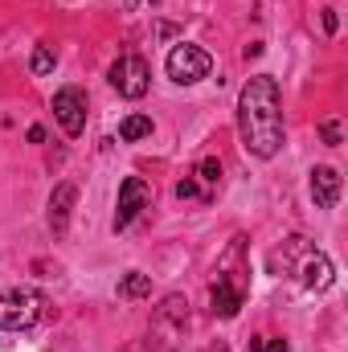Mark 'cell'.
Masks as SVG:
<instances>
[{"label": "cell", "instance_id": "4", "mask_svg": "<svg viewBox=\"0 0 348 352\" xmlns=\"http://www.w3.org/2000/svg\"><path fill=\"white\" fill-rule=\"evenodd\" d=\"M54 119H58V127L70 135V140H78L83 131H87V90L83 87H62L54 94Z\"/></svg>", "mask_w": 348, "mask_h": 352}, {"label": "cell", "instance_id": "2", "mask_svg": "<svg viewBox=\"0 0 348 352\" xmlns=\"http://www.w3.org/2000/svg\"><path fill=\"white\" fill-rule=\"evenodd\" d=\"M45 311V299L29 287H17L8 295H0V332H21V328H33Z\"/></svg>", "mask_w": 348, "mask_h": 352}, {"label": "cell", "instance_id": "9", "mask_svg": "<svg viewBox=\"0 0 348 352\" xmlns=\"http://www.w3.org/2000/svg\"><path fill=\"white\" fill-rule=\"evenodd\" d=\"M299 278H303V287L307 291H328L332 287V278H336V270H332V258L328 254H307L303 266H299Z\"/></svg>", "mask_w": 348, "mask_h": 352}, {"label": "cell", "instance_id": "10", "mask_svg": "<svg viewBox=\"0 0 348 352\" xmlns=\"http://www.w3.org/2000/svg\"><path fill=\"white\" fill-rule=\"evenodd\" d=\"M74 201H78V188L74 184H58L54 188V197H50V230L54 234H66L70 213H74Z\"/></svg>", "mask_w": 348, "mask_h": 352}, {"label": "cell", "instance_id": "1", "mask_svg": "<svg viewBox=\"0 0 348 352\" xmlns=\"http://www.w3.org/2000/svg\"><path fill=\"white\" fill-rule=\"evenodd\" d=\"M238 131L250 156L270 160L283 148V98L270 74H254L238 94Z\"/></svg>", "mask_w": 348, "mask_h": 352}, {"label": "cell", "instance_id": "14", "mask_svg": "<svg viewBox=\"0 0 348 352\" xmlns=\"http://www.w3.org/2000/svg\"><path fill=\"white\" fill-rule=\"evenodd\" d=\"M197 176H201V180H209V184H217V180H221V160L205 156V160L197 164Z\"/></svg>", "mask_w": 348, "mask_h": 352}, {"label": "cell", "instance_id": "13", "mask_svg": "<svg viewBox=\"0 0 348 352\" xmlns=\"http://www.w3.org/2000/svg\"><path fill=\"white\" fill-rule=\"evenodd\" d=\"M54 66H58L54 50H50V45H37V50H33V58H29V70H33L37 78H45V74H54Z\"/></svg>", "mask_w": 348, "mask_h": 352}, {"label": "cell", "instance_id": "8", "mask_svg": "<svg viewBox=\"0 0 348 352\" xmlns=\"http://www.w3.org/2000/svg\"><path fill=\"white\" fill-rule=\"evenodd\" d=\"M312 201H316L320 209H332V205L340 201V173H336V168H328V164L312 168Z\"/></svg>", "mask_w": 348, "mask_h": 352}, {"label": "cell", "instance_id": "15", "mask_svg": "<svg viewBox=\"0 0 348 352\" xmlns=\"http://www.w3.org/2000/svg\"><path fill=\"white\" fill-rule=\"evenodd\" d=\"M250 352H287V340H279V336H254Z\"/></svg>", "mask_w": 348, "mask_h": 352}, {"label": "cell", "instance_id": "7", "mask_svg": "<svg viewBox=\"0 0 348 352\" xmlns=\"http://www.w3.org/2000/svg\"><path fill=\"white\" fill-rule=\"evenodd\" d=\"M209 299H213V316H221V320H234L238 311H242V299H246V291L230 278V274H217L213 278V287H209Z\"/></svg>", "mask_w": 348, "mask_h": 352}, {"label": "cell", "instance_id": "16", "mask_svg": "<svg viewBox=\"0 0 348 352\" xmlns=\"http://www.w3.org/2000/svg\"><path fill=\"white\" fill-rule=\"evenodd\" d=\"M320 135H324V144H332V148H336L345 131H340V123H336V119H324V123H320Z\"/></svg>", "mask_w": 348, "mask_h": 352}, {"label": "cell", "instance_id": "18", "mask_svg": "<svg viewBox=\"0 0 348 352\" xmlns=\"http://www.w3.org/2000/svg\"><path fill=\"white\" fill-rule=\"evenodd\" d=\"M107 4H111V8H119V12H135V4H140V0H107Z\"/></svg>", "mask_w": 348, "mask_h": 352}, {"label": "cell", "instance_id": "17", "mask_svg": "<svg viewBox=\"0 0 348 352\" xmlns=\"http://www.w3.org/2000/svg\"><path fill=\"white\" fill-rule=\"evenodd\" d=\"M176 197H180V201L197 197V180H180V184H176Z\"/></svg>", "mask_w": 348, "mask_h": 352}, {"label": "cell", "instance_id": "5", "mask_svg": "<svg viewBox=\"0 0 348 352\" xmlns=\"http://www.w3.org/2000/svg\"><path fill=\"white\" fill-rule=\"evenodd\" d=\"M111 87L119 90L123 98H144L148 87H152V70H148V62L135 58V54L119 58V62L111 66Z\"/></svg>", "mask_w": 348, "mask_h": 352}, {"label": "cell", "instance_id": "12", "mask_svg": "<svg viewBox=\"0 0 348 352\" xmlns=\"http://www.w3.org/2000/svg\"><path fill=\"white\" fill-rule=\"evenodd\" d=\"M144 135H152V119H148V115H127V119L119 123V140L135 144V140H144Z\"/></svg>", "mask_w": 348, "mask_h": 352}, {"label": "cell", "instance_id": "6", "mask_svg": "<svg viewBox=\"0 0 348 352\" xmlns=\"http://www.w3.org/2000/svg\"><path fill=\"white\" fill-rule=\"evenodd\" d=\"M148 205H152V188H148L140 176H127V180L119 184V201H115V230H127Z\"/></svg>", "mask_w": 348, "mask_h": 352}, {"label": "cell", "instance_id": "19", "mask_svg": "<svg viewBox=\"0 0 348 352\" xmlns=\"http://www.w3.org/2000/svg\"><path fill=\"white\" fill-rule=\"evenodd\" d=\"M324 29L336 33V12H332V8H324Z\"/></svg>", "mask_w": 348, "mask_h": 352}, {"label": "cell", "instance_id": "11", "mask_svg": "<svg viewBox=\"0 0 348 352\" xmlns=\"http://www.w3.org/2000/svg\"><path fill=\"white\" fill-rule=\"evenodd\" d=\"M119 295H123V299H144V295H152V278L140 274V270H127V274L119 278Z\"/></svg>", "mask_w": 348, "mask_h": 352}, {"label": "cell", "instance_id": "3", "mask_svg": "<svg viewBox=\"0 0 348 352\" xmlns=\"http://www.w3.org/2000/svg\"><path fill=\"white\" fill-rule=\"evenodd\" d=\"M168 78L180 82V87H193V82H201V78H209V70H213V58L201 50V45H173V54H168Z\"/></svg>", "mask_w": 348, "mask_h": 352}]
</instances>
